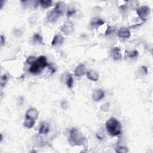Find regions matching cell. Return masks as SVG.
<instances>
[{
    "mask_svg": "<svg viewBox=\"0 0 153 153\" xmlns=\"http://www.w3.org/2000/svg\"><path fill=\"white\" fill-rule=\"evenodd\" d=\"M106 127L108 132L112 136H117L122 132V126L120 123L114 117L110 118L106 122Z\"/></svg>",
    "mask_w": 153,
    "mask_h": 153,
    "instance_id": "cell-1",
    "label": "cell"
},
{
    "mask_svg": "<svg viewBox=\"0 0 153 153\" xmlns=\"http://www.w3.org/2000/svg\"><path fill=\"white\" fill-rule=\"evenodd\" d=\"M70 138L72 142L76 145H82L85 141V138L75 128L72 129L70 131Z\"/></svg>",
    "mask_w": 153,
    "mask_h": 153,
    "instance_id": "cell-2",
    "label": "cell"
},
{
    "mask_svg": "<svg viewBox=\"0 0 153 153\" xmlns=\"http://www.w3.org/2000/svg\"><path fill=\"white\" fill-rule=\"evenodd\" d=\"M137 14L139 17L141 18L142 21H145L146 18L150 13V8L148 6H142L137 9L136 10Z\"/></svg>",
    "mask_w": 153,
    "mask_h": 153,
    "instance_id": "cell-3",
    "label": "cell"
},
{
    "mask_svg": "<svg viewBox=\"0 0 153 153\" xmlns=\"http://www.w3.org/2000/svg\"><path fill=\"white\" fill-rule=\"evenodd\" d=\"M74 30V25L73 23L69 21H66L63 24V27L61 28V31L65 35L71 34Z\"/></svg>",
    "mask_w": 153,
    "mask_h": 153,
    "instance_id": "cell-4",
    "label": "cell"
},
{
    "mask_svg": "<svg viewBox=\"0 0 153 153\" xmlns=\"http://www.w3.org/2000/svg\"><path fill=\"white\" fill-rule=\"evenodd\" d=\"M38 117V112L35 108H30L26 113V118L35 120Z\"/></svg>",
    "mask_w": 153,
    "mask_h": 153,
    "instance_id": "cell-5",
    "label": "cell"
},
{
    "mask_svg": "<svg viewBox=\"0 0 153 153\" xmlns=\"http://www.w3.org/2000/svg\"><path fill=\"white\" fill-rule=\"evenodd\" d=\"M40 67V68L44 69L45 67L49 66V64L47 61V58L46 56H41L37 59L36 62H35Z\"/></svg>",
    "mask_w": 153,
    "mask_h": 153,
    "instance_id": "cell-6",
    "label": "cell"
},
{
    "mask_svg": "<svg viewBox=\"0 0 153 153\" xmlns=\"http://www.w3.org/2000/svg\"><path fill=\"white\" fill-rule=\"evenodd\" d=\"M104 96H105L104 92L102 90H101V89H98V90H95L93 92L92 94V98L94 101L98 102L102 98H104Z\"/></svg>",
    "mask_w": 153,
    "mask_h": 153,
    "instance_id": "cell-7",
    "label": "cell"
},
{
    "mask_svg": "<svg viewBox=\"0 0 153 153\" xmlns=\"http://www.w3.org/2000/svg\"><path fill=\"white\" fill-rule=\"evenodd\" d=\"M54 10L58 13L61 15L64 13L66 10V4L63 2L57 3L55 6Z\"/></svg>",
    "mask_w": 153,
    "mask_h": 153,
    "instance_id": "cell-8",
    "label": "cell"
},
{
    "mask_svg": "<svg viewBox=\"0 0 153 153\" xmlns=\"http://www.w3.org/2000/svg\"><path fill=\"white\" fill-rule=\"evenodd\" d=\"M118 36L122 38H129L130 37V31L127 28H122L118 32Z\"/></svg>",
    "mask_w": 153,
    "mask_h": 153,
    "instance_id": "cell-9",
    "label": "cell"
},
{
    "mask_svg": "<svg viewBox=\"0 0 153 153\" xmlns=\"http://www.w3.org/2000/svg\"><path fill=\"white\" fill-rule=\"evenodd\" d=\"M121 49L119 47H114L111 50V56L114 60H120L122 58V55L120 53Z\"/></svg>",
    "mask_w": 153,
    "mask_h": 153,
    "instance_id": "cell-10",
    "label": "cell"
},
{
    "mask_svg": "<svg viewBox=\"0 0 153 153\" xmlns=\"http://www.w3.org/2000/svg\"><path fill=\"white\" fill-rule=\"evenodd\" d=\"M60 15L57 13L55 10L50 11L47 14V20L50 22H55L58 17H59Z\"/></svg>",
    "mask_w": 153,
    "mask_h": 153,
    "instance_id": "cell-11",
    "label": "cell"
},
{
    "mask_svg": "<svg viewBox=\"0 0 153 153\" xmlns=\"http://www.w3.org/2000/svg\"><path fill=\"white\" fill-rule=\"evenodd\" d=\"M86 73L85 66L83 64H80L75 69L74 74L76 76H81Z\"/></svg>",
    "mask_w": 153,
    "mask_h": 153,
    "instance_id": "cell-12",
    "label": "cell"
},
{
    "mask_svg": "<svg viewBox=\"0 0 153 153\" xmlns=\"http://www.w3.org/2000/svg\"><path fill=\"white\" fill-rule=\"evenodd\" d=\"M104 23H105V22L103 20H102L101 19H99L98 17H94L92 19L91 22H90V25L92 27L96 28L100 26H102V25H103Z\"/></svg>",
    "mask_w": 153,
    "mask_h": 153,
    "instance_id": "cell-13",
    "label": "cell"
},
{
    "mask_svg": "<svg viewBox=\"0 0 153 153\" xmlns=\"http://www.w3.org/2000/svg\"><path fill=\"white\" fill-rule=\"evenodd\" d=\"M63 37L61 35H56L54 37L52 41V46H59L63 43Z\"/></svg>",
    "mask_w": 153,
    "mask_h": 153,
    "instance_id": "cell-14",
    "label": "cell"
},
{
    "mask_svg": "<svg viewBox=\"0 0 153 153\" xmlns=\"http://www.w3.org/2000/svg\"><path fill=\"white\" fill-rule=\"evenodd\" d=\"M87 78L92 81H97L99 80V75L98 74L94 71H90L87 73Z\"/></svg>",
    "mask_w": 153,
    "mask_h": 153,
    "instance_id": "cell-15",
    "label": "cell"
},
{
    "mask_svg": "<svg viewBox=\"0 0 153 153\" xmlns=\"http://www.w3.org/2000/svg\"><path fill=\"white\" fill-rule=\"evenodd\" d=\"M49 132V125L46 122H43L41 124L40 130H39V133L41 135H43V134H47Z\"/></svg>",
    "mask_w": 153,
    "mask_h": 153,
    "instance_id": "cell-16",
    "label": "cell"
},
{
    "mask_svg": "<svg viewBox=\"0 0 153 153\" xmlns=\"http://www.w3.org/2000/svg\"><path fill=\"white\" fill-rule=\"evenodd\" d=\"M41 70V69L40 68V67L38 66L36 63H34V64L32 65V66L29 68V72L32 74H38V73H40Z\"/></svg>",
    "mask_w": 153,
    "mask_h": 153,
    "instance_id": "cell-17",
    "label": "cell"
},
{
    "mask_svg": "<svg viewBox=\"0 0 153 153\" xmlns=\"http://www.w3.org/2000/svg\"><path fill=\"white\" fill-rule=\"evenodd\" d=\"M23 124L25 127H27V128L31 129L33 128L35 124V120L26 118V120H25Z\"/></svg>",
    "mask_w": 153,
    "mask_h": 153,
    "instance_id": "cell-18",
    "label": "cell"
},
{
    "mask_svg": "<svg viewBox=\"0 0 153 153\" xmlns=\"http://www.w3.org/2000/svg\"><path fill=\"white\" fill-rule=\"evenodd\" d=\"M33 40L35 43H37L38 44H41L43 43V38L39 34H34L33 38Z\"/></svg>",
    "mask_w": 153,
    "mask_h": 153,
    "instance_id": "cell-19",
    "label": "cell"
},
{
    "mask_svg": "<svg viewBox=\"0 0 153 153\" xmlns=\"http://www.w3.org/2000/svg\"><path fill=\"white\" fill-rule=\"evenodd\" d=\"M39 3L42 8L47 9L52 5V1H51V0H41Z\"/></svg>",
    "mask_w": 153,
    "mask_h": 153,
    "instance_id": "cell-20",
    "label": "cell"
},
{
    "mask_svg": "<svg viewBox=\"0 0 153 153\" xmlns=\"http://www.w3.org/2000/svg\"><path fill=\"white\" fill-rule=\"evenodd\" d=\"M67 85L69 88H71L73 86V78L71 75H68V78L67 81Z\"/></svg>",
    "mask_w": 153,
    "mask_h": 153,
    "instance_id": "cell-21",
    "label": "cell"
},
{
    "mask_svg": "<svg viewBox=\"0 0 153 153\" xmlns=\"http://www.w3.org/2000/svg\"><path fill=\"white\" fill-rule=\"evenodd\" d=\"M138 52L137 50H133L132 52H127V55L128 57H129L130 58H134V57H136L138 56Z\"/></svg>",
    "mask_w": 153,
    "mask_h": 153,
    "instance_id": "cell-22",
    "label": "cell"
},
{
    "mask_svg": "<svg viewBox=\"0 0 153 153\" xmlns=\"http://www.w3.org/2000/svg\"><path fill=\"white\" fill-rule=\"evenodd\" d=\"M37 58L35 56H29L27 59V63L28 64H34V63L36 62Z\"/></svg>",
    "mask_w": 153,
    "mask_h": 153,
    "instance_id": "cell-23",
    "label": "cell"
},
{
    "mask_svg": "<svg viewBox=\"0 0 153 153\" xmlns=\"http://www.w3.org/2000/svg\"><path fill=\"white\" fill-rule=\"evenodd\" d=\"M128 149H127L125 146H119L116 149V152H122V153H126L128 152Z\"/></svg>",
    "mask_w": 153,
    "mask_h": 153,
    "instance_id": "cell-24",
    "label": "cell"
},
{
    "mask_svg": "<svg viewBox=\"0 0 153 153\" xmlns=\"http://www.w3.org/2000/svg\"><path fill=\"white\" fill-rule=\"evenodd\" d=\"M7 76L5 75H2L1 76V81H0V82H1V86L3 87L6 84V83H7Z\"/></svg>",
    "mask_w": 153,
    "mask_h": 153,
    "instance_id": "cell-25",
    "label": "cell"
},
{
    "mask_svg": "<svg viewBox=\"0 0 153 153\" xmlns=\"http://www.w3.org/2000/svg\"><path fill=\"white\" fill-rule=\"evenodd\" d=\"M76 13V10L74 9H69L68 10L67 13V16L68 17H70L72 16L73 15H74Z\"/></svg>",
    "mask_w": 153,
    "mask_h": 153,
    "instance_id": "cell-26",
    "label": "cell"
},
{
    "mask_svg": "<svg viewBox=\"0 0 153 153\" xmlns=\"http://www.w3.org/2000/svg\"><path fill=\"white\" fill-rule=\"evenodd\" d=\"M115 31V28L112 27H108L106 32H105V34L106 35H110L112 34Z\"/></svg>",
    "mask_w": 153,
    "mask_h": 153,
    "instance_id": "cell-27",
    "label": "cell"
},
{
    "mask_svg": "<svg viewBox=\"0 0 153 153\" xmlns=\"http://www.w3.org/2000/svg\"><path fill=\"white\" fill-rule=\"evenodd\" d=\"M5 43V40L3 35H1V45L4 46Z\"/></svg>",
    "mask_w": 153,
    "mask_h": 153,
    "instance_id": "cell-28",
    "label": "cell"
},
{
    "mask_svg": "<svg viewBox=\"0 0 153 153\" xmlns=\"http://www.w3.org/2000/svg\"><path fill=\"white\" fill-rule=\"evenodd\" d=\"M67 105H68V104H67V102H65V101L63 102L62 103V108H63V109H65V106H66V108H67Z\"/></svg>",
    "mask_w": 153,
    "mask_h": 153,
    "instance_id": "cell-29",
    "label": "cell"
},
{
    "mask_svg": "<svg viewBox=\"0 0 153 153\" xmlns=\"http://www.w3.org/2000/svg\"><path fill=\"white\" fill-rule=\"evenodd\" d=\"M142 69H143L144 72H145V74H147L148 70H147V68H146V67H145V66H142Z\"/></svg>",
    "mask_w": 153,
    "mask_h": 153,
    "instance_id": "cell-30",
    "label": "cell"
}]
</instances>
